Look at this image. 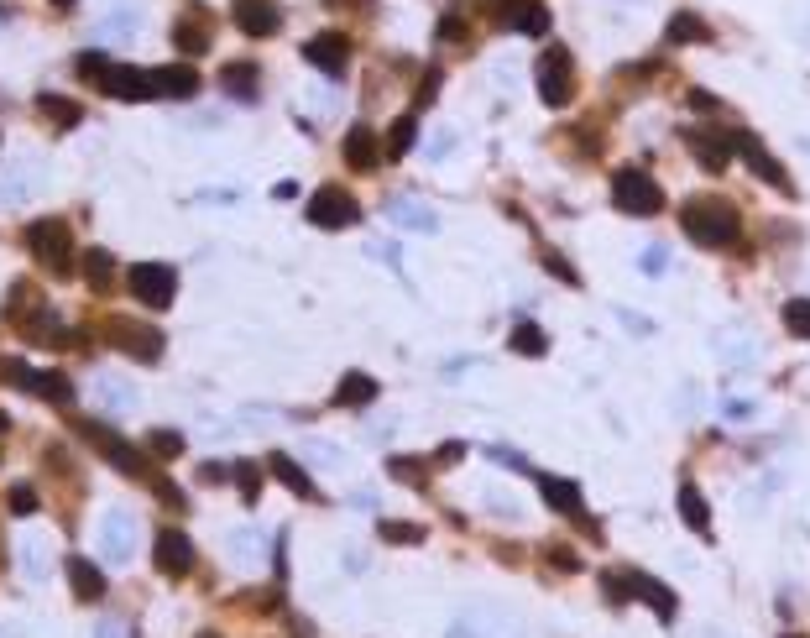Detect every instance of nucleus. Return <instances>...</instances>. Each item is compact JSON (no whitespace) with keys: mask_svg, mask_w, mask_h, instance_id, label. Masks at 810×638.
Listing matches in <instances>:
<instances>
[{"mask_svg":"<svg viewBox=\"0 0 810 638\" xmlns=\"http://www.w3.org/2000/svg\"><path fill=\"white\" fill-rule=\"evenodd\" d=\"M37 116H48L58 131H74L79 121H84V110L74 105V100H63V95H48V89H42L37 95Z\"/></svg>","mask_w":810,"mask_h":638,"instance_id":"b1692460","label":"nucleus"},{"mask_svg":"<svg viewBox=\"0 0 810 638\" xmlns=\"http://www.w3.org/2000/svg\"><path fill=\"white\" fill-rule=\"evenodd\" d=\"M147 450L162 455V461H173V455H183V435H178V429H152V435H147Z\"/></svg>","mask_w":810,"mask_h":638,"instance_id":"c9c22d12","label":"nucleus"},{"mask_svg":"<svg viewBox=\"0 0 810 638\" xmlns=\"http://www.w3.org/2000/svg\"><path fill=\"white\" fill-rule=\"evenodd\" d=\"M110 346L136 356V361H157L162 356V330L136 325V319H110Z\"/></svg>","mask_w":810,"mask_h":638,"instance_id":"6e6552de","label":"nucleus"},{"mask_svg":"<svg viewBox=\"0 0 810 638\" xmlns=\"http://www.w3.org/2000/svg\"><path fill=\"white\" fill-rule=\"evenodd\" d=\"M513 351H518V356H544L549 340H544L539 325H518V330H513Z\"/></svg>","mask_w":810,"mask_h":638,"instance_id":"f704fd0d","label":"nucleus"},{"mask_svg":"<svg viewBox=\"0 0 810 638\" xmlns=\"http://www.w3.org/2000/svg\"><path fill=\"white\" fill-rule=\"evenodd\" d=\"M387 471H392V482H408V487H424V482H429L424 461H413V455H392Z\"/></svg>","mask_w":810,"mask_h":638,"instance_id":"473e14b6","label":"nucleus"},{"mask_svg":"<svg viewBox=\"0 0 810 638\" xmlns=\"http://www.w3.org/2000/svg\"><path fill=\"white\" fill-rule=\"evenodd\" d=\"M392 220H398L403 231H419V236H434L439 231L434 210H429V204H419V199H392Z\"/></svg>","mask_w":810,"mask_h":638,"instance_id":"412c9836","label":"nucleus"},{"mask_svg":"<svg viewBox=\"0 0 810 638\" xmlns=\"http://www.w3.org/2000/svg\"><path fill=\"white\" fill-rule=\"evenodd\" d=\"M690 105H701V110H716V95H706V89H690Z\"/></svg>","mask_w":810,"mask_h":638,"instance_id":"c03bdc74","label":"nucleus"},{"mask_svg":"<svg viewBox=\"0 0 810 638\" xmlns=\"http://www.w3.org/2000/svg\"><path fill=\"white\" fill-rule=\"evenodd\" d=\"M79 435H84L89 445H95V450L105 455V461H110L115 471H126V476H147V461H142V450H136V445H126V440L115 435L110 424H100V419H84V424H79Z\"/></svg>","mask_w":810,"mask_h":638,"instance_id":"20e7f679","label":"nucleus"},{"mask_svg":"<svg viewBox=\"0 0 810 638\" xmlns=\"http://www.w3.org/2000/svg\"><path fill=\"white\" fill-rule=\"evenodd\" d=\"M100 89L115 95V100H152L157 95L152 74H142V68H121V63H110V74L100 79Z\"/></svg>","mask_w":810,"mask_h":638,"instance_id":"f8f14e48","label":"nucleus"},{"mask_svg":"<svg viewBox=\"0 0 810 638\" xmlns=\"http://www.w3.org/2000/svg\"><path fill=\"white\" fill-rule=\"evenodd\" d=\"M6 429H11V414H6V408H0V440H6Z\"/></svg>","mask_w":810,"mask_h":638,"instance_id":"de8ad7c7","label":"nucleus"},{"mask_svg":"<svg viewBox=\"0 0 810 638\" xmlns=\"http://www.w3.org/2000/svg\"><path fill=\"white\" fill-rule=\"evenodd\" d=\"M460 455H466V445H439V466H445V461H460Z\"/></svg>","mask_w":810,"mask_h":638,"instance_id":"a18cd8bd","label":"nucleus"},{"mask_svg":"<svg viewBox=\"0 0 810 638\" xmlns=\"http://www.w3.org/2000/svg\"><path fill=\"white\" fill-rule=\"evenodd\" d=\"M6 508H11L16 518H32V513H37V492H32L27 482H16V487H11V497H6Z\"/></svg>","mask_w":810,"mask_h":638,"instance_id":"4c0bfd02","label":"nucleus"},{"mask_svg":"<svg viewBox=\"0 0 810 638\" xmlns=\"http://www.w3.org/2000/svg\"><path fill=\"white\" fill-rule=\"evenodd\" d=\"M539 95H544V105H570V95H575V63H570V53L565 48H549L544 58H539Z\"/></svg>","mask_w":810,"mask_h":638,"instance_id":"39448f33","label":"nucleus"},{"mask_svg":"<svg viewBox=\"0 0 810 638\" xmlns=\"http://www.w3.org/2000/svg\"><path fill=\"white\" fill-rule=\"evenodd\" d=\"M680 518L690 523L696 534H706L711 529V513H706V497L696 492V487H680Z\"/></svg>","mask_w":810,"mask_h":638,"instance_id":"7c9ffc66","label":"nucleus"},{"mask_svg":"<svg viewBox=\"0 0 810 638\" xmlns=\"http://www.w3.org/2000/svg\"><path fill=\"white\" fill-rule=\"evenodd\" d=\"M737 231H743V220H737L732 204H722V199H690L685 204V236L696 246L722 252V246L737 241Z\"/></svg>","mask_w":810,"mask_h":638,"instance_id":"f257e3e1","label":"nucleus"},{"mask_svg":"<svg viewBox=\"0 0 810 638\" xmlns=\"http://www.w3.org/2000/svg\"><path fill=\"white\" fill-rule=\"evenodd\" d=\"M236 27L246 37H272L283 27V11H277L272 0H236Z\"/></svg>","mask_w":810,"mask_h":638,"instance_id":"4468645a","label":"nucleus"},{"mask_svg":"<svg viewBox=\"0 0 810 638\" xmlns=\"http://www.w3.org/2000/svg\"><path fill=\"white\" fill-rule=\"evenodd\" d=\"M68 581H74V597H79V602H100V597H105V576H100V565H95V560H84V555L68 560Z\"/></svg>","mask_w":810,"mask_h":638,"instance_id":"6ab92c4d","label":"nucleus"},{"mask_svg":"<svg viewBox=\"0 0 810 638\" xmlns=\"http://www.w3.org/2000/svg\"><path fill=\"white\" fill-rule=\"evenodd\" d=\"M382 539H387V544H419L424 529H419V523H392V518H387V523H382Z\"/></svg>","mask_w":810,"mask_h":638,"instance_id":"ea45409f","label":"nucleus"},{"mask_svg":"<svg viewBox=\"0 0 810 638\" xmlns=\"http://www.w3.org/2000/svg\"><path fill=\"white\" fill-rule=\"evenodd\" d=\"M466 27H460V16H450V21H439V37H460Z\"/></svg>","mask_w":810,"mask_h":638,"instance_id":"49530a36","label":"nucleus"},{"mask_svg":"<svg viewBox=\"0 0 810 638\" xmlns=\"http://www.w3.org/2000/svg\"><path fill=\"white\" fill-rule=\"evenodd\" d=\"M152 560H157V571L162 576H189L194 571V544H189V534H178V529H162L157 534V550H152Z\"/></svg>","mask_w":810,"mask_h":638,"instance_id":"9d476101","label":"nucleus"},{"mask_svg":"<svg viewBox=\"0 0 810 638\" xmlns=\"http://www.w3.org/2000/svg\"><path fill=\"white\" fill-rule=\"evenodd\" d=\"M126 283H131V299H142L147 309H168L178 293V272L168 262H136L126 272Z\"/></svg>","mask_w":810,"mask_h":638,"instance_id":"7ed1b4c3","label":"nucleus"},{"mask_svg":"<svg viewBox=\"0 0 810 638\" xmlns=\"http://www.w3.org/2000/svg\"><path fill=\"white\" fill-rule=\"evenodd\" d=\"M304 58L314 68H324V74H345V63H351V42H345L340 32H319L304 42Z\"/></svg>","mask_w":810,"mask_h":638,"instance_id":"9b49d317","label":"nucleus"},{"mask_svg":"<svg viewBox=\"0 0 810 638\" xmlns=\"http://www.w3.org/2000/svg\"><path fill=\"white\" fill-rule=\"evenodd\" d=\"M507 27L523 32V37H544L549 32V11L539 6V0H507Z\"/></svg>","mask_w":810,"mask_h":638,"instance_id":"a211bd4d","label":"nucleus"},{"mask_svg":"<svg viewBox=\"0 0 810 638\" xmlns=\"http://www.w3.org/2000/svg\"><path fill=\"white\" fill-rule=\"evenodd\" d=\"M377 398V382L366 377V372H345L340 387H335V403L340 408H361V403H372Z\"/></svg>","mask_w":810,"mask_h":638,"instance_id":"a878e982","label":"nucleus"},{"mask_svg":"<svg viewBox=\"0 0 810 638\" xmlns=\"http://www.w3.org/2000/svg\"><path fill=\"white\" fill-rule=\"evenodd\" d=\"M784 330L795 340H810V299H790L784 304Z\"/></svg>","mask_w":810,"mask_h":638,"instance_id":"72a5a7b5","label":"nucleus"},{"mask_svg":"<svg viewBox=\"0 0 810 638\" xmlns=\"http://www.w3.org/2000/svg\"><path fill=\"white\" fill-rule=\"evenodd\" d=\"M309 220L319 225V231H345V225L361 220V210H356V199L345 189H319L309 199Z\"/></svg>","mask_w":810,"mask_h":638,"instance_id":"0eeeda50","label":"nucleus"},{"mask_svg":"<svg viewBox=\"0 0 810 638\" xmlns=\"http://www.w3.org/2000/svg\"><path fill=\"white\" fill-rule=\"evenodd\" d=\"M27 246H32V257H48L58 272L68 267V257H74V236H68V225L53 220V215H42L27 225Z\"/></svg>","mask_w":810,"mask_h":638,"instance_id":"423d86ee","label":"nucleus"},{"mask_svg":"<svg viewBox=\"0 0 810 638\" xmlns=\"http://www.w3.org/2000/svg\"><path fill=\"white\" fill-rule=\"evenodd\" d=\"M643 272H664L669 262H664V252H659V246H654V252H643V262H638Z\"/></svg>","mask_w":810,"mask_h":638,"instance_id":"37998d69","label":"nucleus"},{"mask_svg":"<svg viewBox=\"0 0 810 638\" xmlns=\"http://www.w3.org/2000/svg\"><path fill=\"white\" fill-rule=\"evenodd\" d=\"M345 163H351V168H377V157H382V142H377V131L372 126H356V131H345Z\"/></svg>","mask_w":810,"mask_h":638,"instance_id":"f3484780","label":"nucleus"},{"mask_svg":"<svg viewBox=\"0 0 810 638\" xmlns=\"http://www.w3.org/2000/svg\"><path fill=\"white\" fill-rule=\"evenodd\" d=\"M539 492H544V503L554 513H565V518H581L586 529H591V518H586V503H581V487L565 482V476H539Z\"/></svg>","mask_w":810,"mask_h":638,"instance_id":"ddd939ff","label":"nucleus"},{"mask_svg":"<svg viewBox=\"0 0 810 638\" xmlns=\"http://www.w3.org/2000/svg\"><path fill=\"white\" fill-rule=\"evenodd\" d=\"M690 147L701 152V163H706L711 173H722L727 157H732V131H727V136H716V131H690Z\"/></svg>","mask_w":810,"mask_h":638,"instance_id":"4be33fe9","label":"nucleus"},{"mask_svg":"<svg viewBox=\"0 0 810 638\" xmlns=\"http://www.w3.org/2000/svg\"><path fill=\"white\" fill-rule=\"evenodd\" d=\"M486 455H492V461H502L507 471H534V466H528L523 455H513V450H486Z\"/></svg>","mask_w":810,"mask_h":638,"instance_id":"79ce46f5","label":"nucleus"},{"mask_svg":"<svg viewBox=\"0 0 810 638\" xmlns=\"http://www.w3.org/2000/svg\"><path fill=\"white\" fill-rule=\"evenodd\" d=\"M267 471L277 476V482H283L293 497H314V482H309V471L304 466H298L293 461V455H272V461H267Z\"/></svg>","mask_w":810,"mask_h":638,"instance_id":"393cba45","label":"nucleus"},{"mask_svg":"<svg viewBox=\"0 0 810 638\" xmlns=\"http://www.w3.org/2000/svg\"><path fill=\"white\" fill-rule=\"evenodd\" d=\"M220 84L236 100H257V68H251V63H225L220 68Z\"/></svg>","mask_w":810,"mask_h":638,"instance_id":"c85d7f7f","label":"nucleus"},{"mask_svg":"<svg viewBox=\"0 0 810 638\" xmlns=\"http://www.w3.org/2000/svg\"><path fill=\"white\" fill-rule=\"evenodd\" d=\"M173 42H178V48L183 53H204V48H210V16H204V11H189V16H178V27H173Z\"/></svg>","mask_w":810,"mask_h":638,"instance_id":"aec40b11","label":"nucleus"},{"mask_svg":"<svg viewBox=\"0 0 810 638\" xmlns=\"http://www.w3.org/2000/svg\"><path fill=\"white\" fill-rule=\"evenodd\" d=\"M622 581H628L633 586V597L638 602H648V607H659V618H675V597H669V586L664 581H654V576H622Z\"/></svg>","mask_w":810,"mask_h":638,"instance_id":"5701e85b","label":"nucleus"},{"mask_svg":"<svg viewBox=\"0 0 810 638\" xmlns=\"http://www.w3.org/2000/svg\"><path fill=\"white\" fill-rule=\"evenodd\" d=\"M74 68H79V79H95V84H100V79L110 74V58H105V53H79Z\"/></svg>","mask_w":810,"mask_h":638,"instance_id":"58836bf2","label":"nucleus"},{"mask_svg":"<svg viewBox=\"0 0 810 638\" xmlns=\"http://www.w3.org/2000/svg\"><path fill=\"white\" fill-rule=\"evenodd\" d=\"M53 6H74V0H53Z\"/></svg>","mask_w":810,"mask_h":638,"instance_id":"09e8293b","label":"nucleus"},{"mask_svg":"<svg viewBox=\"0 0 810 638\" xmlns=\"http://www.w3.org/2000/svg\"><path fill=\"white\" fill-rule=\"evenodd\" d=\"M84 278H89V288H95V293L110 288V278H115V257L105 252V246H89V252H84Z\"/></svg>","mask_w":810,"mask_h":638,"instance_id":"c756f323","label":"nucleus"},{"mask_svg":"<svg viewBox=\"0 0 810 638\" xmlns=\"http://www.w3.org/2000/svg\"><path fill=\"white\" fill-rule=\"evenodd\" d=\"M230 476H236V487H241V497H246V503H257V492H262V476H257V466H251V461H236V471H230Z\"/></svg>","mask_w":810,"mask_h":638,"instance_id":"e433bc0d","label":"nucleus"},{"mask_svg":"<svg viewBox=\"0 0 810 638\" xmlns=\"http://www.w3.org/2000/svg\"><path fill=\"white\" fill-rule=\"evenodd\" d=\"M199 638H220V633H199Z\"/></svg>","mask_w":810,"mask_h":638,"instance_id":"8fccbe9b","label":"nucleus"},{"mask_svg":"<svg viewBox=\"0 0 810 638\" xmlns=\"http://www.w3.org/2000/svg\"><path fill=\"white\" fill-rule=\"evenodd\" d=\"M612 204L622 215H659L664 210V189L643 168H617L612 173Z\"/></svg>","mask_w":810,"mask_h":638,"instance_id":"f03ea898","label":"nucleus"},{"mask_svg":"<svg viewBox=\"0 0 810 638\" xmlns=\"http://www.w3.org/2000/svg\"><path fill=\"white\" fill-rule=\"evenodd\" d=\"M152 492L162 497V503H173V508H183V492H178L173 482H162V476H152Z\"/></svg>","mask_w":810,"mask_h":638,"instance_id":"a19ab883","label":"nucleus"},{"mask_svg":"<svg viewBox=\"0 0 810 638\" xmlns=\"http://www.w3.org/2000/svg\"><path fill=\"white\" fill-rule=\"evenodd\" d=\"M732 152H743V163H748V168L763 178V184H774L779 194H790V189H795V184H790V173H784V168L774 163V157H769V147H763L753 131H732Z\"/></svg>","mask_w":810,"mask_h":638,"instance_id":"1a4fd4ad","label":"nucleus"},{"mask_svg":"<svg viewBox=\"0 0 810 638\" xmlns=\"http://www.w3.org/2000/svg\"><path fill=\"white\" fill-rule=\"evenodd\" d=\"M100 544H105L110 560H131V550H136V518L131 513H110L100 523Z\"/></svg>","mask_w":810,"mask_h":638,"instance_id":"2eb2a0df","label":"nucleus"},{"mask_svg":"<svg viewBox=\"0 0 810 638\" xmlns=\"http://www.w3.org/2000/svg\"><path fill=\"white\" fill-rule=\"evenodd\" d=\"M32 393L58 403V408H68V403H74V382H68L63 372H32Z\"/></svg>","mask_w":810,"mask_h":638,"instance_id":"cd10ccee","label":"nucleus"},{"mask_svg":"<svg viewBox=\"0 0 810 638\" xmlns=\"http://www.w3.org/2000/svg\"><path fill=\"white\" fill-rule=\"evenodd\" d=\"M664 37L680 48V42H706L711 27H706V21H701L696 11H675V16H669V27H664Z\"/></svg>","mask_w":810,"mask_h":638,"instance_id":"bb28decb","label":"nucleus"},{"mask_svg":"<svg viewBox=\"0 0 810 638\" xmlns=\"http://www.w3.org/2000/svg\"><path fill=\"white\" fill-rule=\"evenodd\" d=\"M152 84H157V95H168V100H194L199 95V68H189V63L157 68Z\"/></svg>","mask_w":810,"mask_h":638,"instance_id":"dca6fc26","label":"nucleus"},{"mask_svg":"<svg viewBox=\"0 0 810 638\" xmlns=\"http://www.w3.org/2000/svg\"><path fill=\"white\" fill-rule=\"evenodd\" d=\"M413 142H419V121H413V116H398V121H392V131H387V152L403 157V152H413Z\"/></svg>","mask_w":810,"mask_h":638,"instance_id":"2f4dec72","label":"nucleus"}]
</instances>
